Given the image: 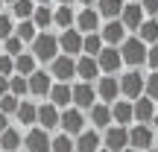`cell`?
Listing matches in <instances>:
<instances>
[{
  "label": "cell",
  "mask_w": 158,
  "mask_h": 152,
  "mask_svg": "<svg viewBox=\"0 0 158 152\" xmlns=\"http://www.w3.org/2000/svg\"><path fill=\"white\" fill-rule=\"evenodd\" d=\"M56 50H59V38L50 32H41L38 38L32 41V56L35 59H44V62H56Z\"/></svg>",
  "instance_id": "6da1fadb"
},
{
  "label": "cell",
  "mask_w": 158,
  "mask_h": 152,
  "mask_svg": "<svg viewBox=\"0 0 158 152\" xmlns=\"http://www.w3.org/2000/svg\"><path fill=\"white\" fill-rule=\"evenodd\" d=\"M120 56H123L126 64H143L147 56H149V50H147V44H143L141 38H126L123 47H120Z\"/></svg>",
  "instance_id": "7a4b0ae2"
},
{
  "label": "cell",
  "mask_w": 158,
  "mask_h": 152,
  "mask_svg": "<svg viewBox=\"0 0 158 152\" xmlns=\"http://www.w3.org/2000/svg\"><path fill=\"white\" fill-rule=\"evenodd\" d=\"M143 91H147V79L138 73V70H129V73L120 79V94L126 100H141Z\"/></svg>",
  "instance_id": "3957f363"
},
{
  "label": "cell",
  "mask_w": 158,
  "mask_h": 152,
  "mask_svg": "<svg viewBox=\"0 0 158 152\" xmlns=\"http://www.w3.org/2000/svg\"><path fill=\"white\" fill-rule=\"evenodd\" d=\"M23 146H27V152H50L53 141L47 138L44 129H29L27 138H23Z\"/></svg>",
  "instance_id": "277c9868"
},
{
  "label": "cell",
  "mask_w": 158,
  "mask_h": 152,
  "mask_svg": "<svg viewBox=\"0 0 158 152\" xmlns=\"http://www.w3.org/2000/svg\"><path fill=\"white\" fill-rule=\"evenodd\" d=\"M59 47L64 50V56H79L82 53V47H85V38L79 35V29H64L62 32V38H59Z\"/></svg>",
  "instance_id": "5b68a950"
},
{
  "label": "cell",
  "mask_w": 158,
  "mask_h": 152,
  "mask_svg": "<svg viewBox=\"0 0 158 152\" xmlns=\"http://www.w3.org/2000/svg\"><path fill=\"white\" fill-rule=\"evenodd\" d=\"M97 64H100L102 73L111 76L114 70H120V64H123V56H120V50H114V47H102V53L97 56Z\"/></svg>",
  "instance_id": "8992f818"
},
{
  "label": "cell",
  "mask_w": 158,
  "mask_h": 152,
  "mask_svg": "<svg viewBox=\"0 0 158 152\" xmlns=\"http://www.w3.org/2000/svg\"><path fill=\"white\" fill-rule=\"evenodd\" d=\"M50 91H53V76L47 70H35L29 76V94L32 97H50Z\"/></svg>",
  "instance_id": "52a82bcc"
},
{
  "label": "cell",
  "mask_w": 158,
  "mask_h": 152,
  "mask_svg": "<svg viewBox=\"0 0 158 152\" xmlns=\"http://www.w3.org/2000/svg\"><path fill=\"white\" fill-rule=\"evenodd\" d=\"M50 76H56L59 82L68 85V79L76 76V62H73L70 56H59L56 62H53V68H50Z\"/></svg>",
  "instance_id": "ba28073f"
},
{
  "label": "cell",
  "mask_w": 158,
  "mask_h": 152,
  "mask_svg": "<svg viewBox=\"0 0 158 152\" xmlns=\"http://www.w3.org/2000/svg\"><path fill=\"white\" fill-rule=\"evenodd\" d=\"M73 102H76L79 111L82 108H94L97 105V88H91V82H79L73 88Z\"/></svg>",
  "instance_id": "9c48e42d"
},
{
  "label": "cell",
  "mask_w": 158,
  "mask_h": 152,
  "mask_svg": "<svg viewBox=\"0 0 158 152\" xmlns=\"http://www.w3.org/2000/svg\"><path fill=\"white\" fill-rule=\"evenodd\" d=\"M102 41H106L108 47L123 44V41H126V27H123V21H108V23H102Z\"/></svg>",
  "instance_id": "30bf717a"
},
{
  "label": "cell",
  "mask_w": 158,
  "mask_h": 152,
  "mask_svg": "<svg viewBox=\"0 0 158 152\" xmlns=\"http://www.w3.org/2000/svg\"><path fill=\"white\" fill-rule=\"evenodd\" d=\"M126 143H129V132L123 126H114V129L106 132V149L108 152H126Z\"/></svg>",
  "instance_id": "8fae6325"
},
{
  "label": "cell",
  "mask_w": 158,
  "mask_h": 152,
  "mask_svg": "<svg viewBox=\"0 0 158 152\" xmlns=\"http://www.w3.org/2000/svg\"><path fill=\"white\" fill-rule=\"evenodd\" d=\"M120 21H123L126 29H141V27H143V6H141V3H126Z\"/></svg>",
  "instance_id": "7c38bea8"
},
{
  "label": "cell",
  "mask_w": 158,
  "mask_h": 152,
  "mask_svg": "<svg viewBox=\"0 0 158 152\" xmlns=\"http://www.w3.org/2000/svg\"><path fill=\"white\" fill-rule=\"evenodd\" d=\"M82 126H85V117L79 108H68V111L62 114V129L64 135H82Z\"/></svg>",
  "instance_id": "4fadbf2b"
},
{
  "label": "cell",
  "mask_w": 158,
  "mask_h": 152,
  "mask_svg": "<svg viewBox=\"0 0 158 152\" xmlns=\"http://www.w3.org/2000/svg\"><path fill=\"white\" fill-rule=\"evenodd\" d=\"M97 27H100V12H97V9H82L76 15V29H79V32L94 35Z\"/></svg>",
  "instance_id": "5bb4252c"
},
{
  "label": "cell",
  "mask_w": 158,
  "mask_h": 152,
  "mask_svg": "<svg viewBox=\"0 0 158 152\" xmlns=\"http://www.w3.org/2000/svg\"><path fill=\"white\" fill-rule=\"evenodd\" d=\"M129 143L135 149H147L149 152V143H152V129H149V126H135V129L129 132Z\"/></svg>",
  "instance_id": "9a60e30c"
},
{
  "label": "cell",
  "mask_w": 158,
  "mask_h": 152,
  "mask_svg": "<svg viewBox=\"0 0 158 152\" xmlns=\"http://www.w3.org/2000/svg\"><path fill=\"white\" fill-rule=\"evenodd\" d=\"M117 94H120V82L114 76H102L100 85H97V97H102V102H111L117 100Z\"/></svg>",
  "instance_id": "2e32d148"
},
{
  "label": "cell",
  "mask_w": 158,
  "mask_h": 152,
  "mask_svg": "<svg viewBox=\"0 0 158 152\" xmlns=\"http://www.w3.org/2000/svg\"><path fill=\"white\" fill-rule=\"evenodd\" d=\"M97 73H100V64H97V59L82 56V59L76 62V76L82 79V82H91V79H97Z\"/></svg>",
  "instance_id": "e0dca14e"
},
{
  "label": "cell",
  "mask_w": 158,
  "mask_h": 152,
  "mask_svg": "<svg viewBox=\"0 0 158 152\" xmlns=\"http://www.w3.org/2000/svg\"><path fill=\"white\" fill-rule=\"evenodd\" d=\"M38 123L44 126V129H56V126L62 123V114H59V108L53 105V102H47V105L38 108Z\"/></svg>",
  "instance_id": "ac0fdd59"
},
{
  "label": "cell",
  "mask_w": 158,
  "mask_h": 152,
  "mask_svg": "<svg viewBox=\"0 0 158 152\" xmlns=\"http://www.w3.org/2000/svg\"><path fill=\"white\" fill-rule=\"evenodd\" d=\"M111 114H114V123L117 126H123L126 129V123H129V120H135V105H132V102H114L111 105Z\"/></svg>",
  "instance_id": "d6986e66"
},
{
  "label": "cell",
  "mask_w": 158,
  "mask_h": 152,
  "mask_svg": "<svg viewBox=\"0 0 158 152\" xmlns=\"http://www.w3.org/2000/svg\"><path fill=\"white\" fill-rule=\"evenodd\" d=\"M135 120H141L143 126H147L149 120H155V102L149 100V97H141V100L135 102Z\"/></svg>",
  "instance_id": "ffe728a7"
},
{
  "label": "cell",
  "mask_w": 158,
  "mask_h": 152,
  "mask_svg": "<svg viewBox=\"0 0 158 152\" xmlns=\"http://www.w3.org/2000/svg\"><path fill=\"white\" fill-rule=\"evenodd\" d=\"M50 102L53 105H70L73 102V88H68L64 82H59V85H53V91H50Z\"/></svg>",
  "instance_id": "44dd1931"
},
{
  "label": "cell",
  "mask_w": 158,
  "mask_h": 152,
  "mask_svg": "<svg viewBox=\"0 0 158 152\" xmlns=\"http://www.w3.org/2000/svg\"><path fill=\"white\" fill-rule=\"evenodd\" d=\"M76 149L79 152H100V135L97 132H82L76 138Z\"/></svg>",
  "instance_id": "7402d4cb"
},
{
  "label": "cell",
  "mask_w": 158,
  "mask_h": 152,
  "mask_svg": "<svg viewBox=\"0 0 158 152\" xmlns=\"http://www.w3.org/2000/svg\"><path fill=\"white\" fill-rule=\"evenodd\" d=\"M123 0H100V3H97V12H100L102 18H117V15H123Z\"/></svg>",
  "instance_id": "603a6c76"
},
{
  "label": "cell",
  "mask_w": 158,
  "mask_h": 152,
  "mask_svg": "<svg viewBox=\"0 0 158 152\" xmlns=\"http://www.w3.org/2000/svg\"><path fill=\"white\" fill-rule=\"evenodd\" d=\"M91 120H94L97 129H106V126L114 120V114H111V108L102 102V105H94V108H91Z\"/></svg>",
  "instance_id": "cb8c5ba5"
},
{
  "label": "cell",
  "mask_w": 158,
  "mask_h": 152,
  "mask_svg": "<svg viewBox=\"0 0 158 152\" xmlns=\"http://www.w3.org/2000/svg\"><path fill=\"white\" fill-rule=\"evenodd\" d=\"M21 143H23V138L18 135L15 129H6L3 135H0V149H3V152H18Z\"/></svg>",
  "instance_id": "d4e9b609"
},
{
  "label": "cell",
  "mask_w": 158,
  "mask_h": 152,
  "mask_svg": "<svg viewBox=\"0 0 158 152\" xmlns=\"http://www.w3.org/2000/svg\"><path fill=\"white\" fill-rule=\"evenodd\" d=\"M53 23H56V27H62V29H70V23H76L73 9H70V6H59V9L53 12Z\"/></svg>",
  "instance_id": "484cf974"
},
{
  "label": "cell",
  "mask_w": 158,
  "mask_h": 152,
  "mask_svg": "<svg viewBox=\"0 0 158 152\" xmlns=\"http://www.w3.org/2000/svg\"><path fill=\"white\" fill-rule=\"evenodd\" d=\"M15 117L21 120L23 126H29V129H32V123L38 120V108H35L32 102H21V108H18V114H15Z\"/></svg>",
  "instance_id": "4316f807"
},
{
  "label": "cell",
  "mask_w": 158,
  "mask_h": 152,
  "mask_svg": "<svg viewBox=\"0 0 158 152\" xmlns=\"http://www.w3.org/2000/svg\"><path fill=\"white\" fill-rule=\"evenodd\" d=\"M15 70H18V76H32L35 73V59L29 56V53H23V56H18L15 59Z\"/></svg>",
  "instance_id": "83f0119b"
},
{
  "label": "cell",
  "mask_w": 158,
  "mask_h": 152,
  "mask_svg": "<svg viewBox=\"0 0 158 152\" xmlns=\"http://www.w3.org/2000/svg\"><path fill=\"white\" fill-rule=\"evenodd\" d=\"M138 32H141V41L143 44H158V21H143V27L138 29Z\"/></svg>",
  "instance_id": "f1b7e54d"
},
{
  "label": "cell",
  "mask_w": 158,
  "mask_h": 152,
  "mask_svg": "<svg viewBox=\"0 0 158 152\" xmlns=\"http://www.w3.org/2000/svg\"><path fill=\"white\" fill-rule=\"evenodd\" d=\"M82 53L85 56H91V59H97L102 53V35H85V47H82Z\"/></svg>",
  "instance_id": "f546056e"
},
{
  "label": "cell",
  "mask_w": 158,
  "mask_h": 152,
  "mask_svg": "<svg viewBox=\"0 0 158 152\" xmlns=\"http://www.w3.org/2000/svg\"><path fill=\"white\" fill-rule=\"evenodd\" d=\"M12 12H15V18H21V21H32L35 6H32V0H18V3L12 6Z\"/></svg>",
  "instance_id": "4dcf8cb0"
},
{
  "label": "cell",
  "mask_w": 158,
  "mask_h": 152,
  "mask_svg": "<svg viewBox=\"0 0 158 152\" xmlns=\"http://www.w3.org/2000/svg\"><path fill=\"white\" fill-rule=\"evenodd\" d=\"M76 149V141L70 135H56L53 138V149L50 152H73Z\"/></svg>",
  "instance_id": "1f68e13d"
},
{
  "label": "cell",
  "mask_w": 158,
  "mask_h": 152,
  "mask_svg": "<svg viewBox=\"0 0 158 152\" xmlns=\"http://www.w3.org/2000/svg\"><path fill=\"white\" fill-rule=\"evenodd\" d=\"M18 38L21 41H35L38 38V27H35L32 21H21L18 23Z\"/></svg>",
  "instance_id": "d6a6232c"
},
{
  "label": "cell",
  "mask_w": 158,
  "mask_h": 152,
  "mask_svg": "<svg viewBox=\"0 0 158 152\" xmlns=\"http://www.w3.org/2000/svg\"><path fill=\"white\" fill-rule=\"evenodd\" d=\"M18 108H21V102H18V97L15 94H6V97H0V114H18Z\"/></svg>",
  "instance_id": "836d02e7"
},
{
  "label": "cell",
  "mask_w": 158,
  "mask_h": 152,
  "mask_svg": "<svg viewBox=\"0 0 158 152\" xmlns=\"http://www.w3.org/2000/svg\"><path fill=\"white\" fill-rule=\"evenodd\" d=\"M3 47H6V56H12V59L23 56V41L18 38V35H12V38H6V41H3Z\"/></svg>",
  "instance_id": "e575fe53"
},
{
  "label": "cell",
  "mask_w": 158,
  "mask_h": 152,
  "mask_svg": "<svg viewBox=\"0 0 158 152\" xmlns=\"http://www.w3.org/2000/svg\"><path fill=\"white\" fill-rule=\"evenodd\" d=\"M32 23H35V27H50V23H53V12L47 9V6H38L35 15H32Z\"/></svg>",
  "instance_id": "d590c367"
},
{
  "label": "cell",
  "mask_w": 158,
  "mask_h": 152,
  "mask_svg": "<svg viewBox=\"0 0 158 152\" xmlns=\"http://www.w3.org/2000/svg\"><path fill=\"white\" fill-rule=\"evenodd\" d=\"M12 94H15V97L29 94V79L27 76H12Z\"/></svg>",
  "instance_id": "8d00e7d4"
},
{
  "label": "cell",
  "mask_w": 158,
  "mask_h": 152,
  "mask_svg": "<svg viewBox=\"0 0 158 152\" xmlns=\"http://www.w3.org/2000/svg\"><path fill=\"white\" fill-rule=\"evenodd\" d=\"M147 97H149V100H158V70H155V73H149V79H147Z\"/></svg>",
  "instance_id": "74e56055"
},
{
  "label": "cell",
  "mask_w": 158,
  "mask_h": 152,
  "mask_svg": "<svg viewBox=\"0 0 158 152\" xmlns=\"http://www.w3.org/2000/svg\"><path fill=\"white\" fill-rule=\"evenodd\" d=\"M12 70H15V59L12 56H0V76L12 79Z\"/></svg>",
  "instance_id": "f35d334b"
},
{
  "label": "cell",
  "mask_w": 158,
  "mask_h": 152,
  "mask_svg": "<svg viewBox=\"0 0 158 152\" xmlns=\"http://www.w3.org/2000/svg\"><path fill=\"white\" fill-rule=\"evenodd\" d=\"M12 27H15V23H12L6 15H0V38H3V41L12 38Z\"/></svg>",
  "instance_id": "ab89813d"
},
{
  "label": "cell",
  "mask_w": 158,
  "mask_h": 152,
  "mask_svg": "<svg viewBox=\"0 0 158 152\" xmlns=\"http://www.w3.org/2000/svg\"><path fill=\"white\" fill-rule=\"evenodd\" d=\"M147 62H149V68H152V70H158V44H155V47H149Z\"/></svg>",
  "instance_id": "60d3db41"
},
{
  "label": "cell",
  "mask_w": 158,
  "mask_h": 152,
  "mask_svg": "<svg viewBox=\"0 0 158 152\" xmlns=\"http://www.w3.org/2000/svg\"><path fill=\"white\" fill-rule=\"evenodd\" d=\"M143 12H149V15L158 18V0H143Z\"/></svg>",
  "instance_id": "b9f144b4"
},
{
  "label": "cell",
  "mask_w": 158,
  "mask_h": 152,
  "mask_svg": "<svg viewBox=\"0 0 158 152\" xmlns=\"http://www.w3.org/2000/svg\"><path fill=\"white\" fill-rule=\"evenodd\" d=\"M6 129H12V126H9V117H6V114H0V135H3Z\"/></svg>",
  "instance_id": "7bdbcfd3"
},
{
  "label": "cell",
  "mask_w": 158,
  "mask_h": 152,
  "mask_svg": "<svg viewBox=\"0 0 158 152\" xmlns=\"http://www.w3.org/2000/svg\"><path fill=\"white\" fill-rule=\"evenodd\" d=\"M82 6H91V3H100V0H79Z\"/></svg>",
  "instance_id": "ee69618b"
},
{
  "label": "cell",
  "mask_w": 158,
  "mask_h": 152,
  "mask_svg": "<svg viewBox=\"0 0 158 152\" xmlns=\"http://www.w3.org/2000/svg\"><path fill=\"white\" fill-rule=\"evenodd\" d=\"M59 3H62V6H70V3H73V0H59Z\"/></svg>",
  "instance_id": "f6af8a7d"
},
{
  "label": "cell",
  "mask_w": 158,
  "mask_h": 152,
  "mask_svg": "<svg viewBox=\"0 0 158 152\" xmlns=\"http://www.w3.org/2000/svg\"><path fill=\"white\" fill-rule=\"evenodd\" d=\"M3 3H12V6H15V3H18V0H3Z\"/></svg>",
  "instance_id": "bcb514c9"
},
{
  "label": "cell",
  "mask_w": 158,
  "mask_h": 152,
  "mask_svg": "<svg viewBox=\"0 0 158 152\" xmlns=\"http://www.w3.org/2000/svg\"><path fill=\"white\" fill-rule=\"evenodd\" d=\"M35 3H41V6H44V3H47V0H35Z\"/></svg>",
  "instance_id": "7dc6e473"
},
{
  "label": "cell",
  "mask_w": 158,
  "mask_h": 152,
  "mask_svg": "<svg viewBox=\"0 0 158 152\" xmlns=\"http://www.w3.org/2000/svg\"><path fill=\"white\" fill-rule=\"evenodd\" d=\"M155 129H158V114H155Z\"/></svg>",
  "instance_id": "c3c4849f"
},
{
  "label": "cell",
  "mask_w": 158,
  "mask_h": 152,
  "mask_svg": "<svg viewBox=\"0 0 158 152\" xmlns=\"http://www.w3.org/2000/svg\"><path fill=\"white\" fill-rule=\"evenodd\" d=\"M126 152H135V149H126Z\"/></svg>",
  "instance_id": "681fc988"
},
{
  "label": "cell",
  "mask_w": 158,
  "mask_h": 152,
  "mask_svg": "<svg viewBox=\"0 0 158 152\" xmlns=\"http://www.w3.org/2000/svg\"><path fill=\"white\" fill-rule=\"evenodd\" d=\"M100 152H108V149H100Z\"/></svg>",
  "instance_id": "f907efd6"
},
{
  "label": "cell",
  "mask_w": 158,
  "mask_h": 152,
  "mask_svg": "<svg viewBox=\"0 0 158 152\" xmlns=\"http://www.w3.org/2000/svg\"><path fill=\"white\" fill-rule=\"evenodd\" d=\"M0 6H3V0H0Z\"/></svg>",
  "instance_id": "816d5d0a"
},
{
  "label": "cell",
  "mask_w": 158,
  "mask_h": 152,
  "mask_svg": "<svg viewBox=\"0 0 158 152\" xmlns=\"http://www.w3.org/2000/svg\"><path fill=\"white\" fill-rule=\"evenodd\" d=\"M149 152H155V149H149Z\"/></svg>",
  "instance_id": "f5cc1de1"
},
{
  "label": "cell",
  "mask_w": 158,
  "mask_h": 152,
  "mask_svg": "<svg viewBox=\"0 0 158 152\" xmlns=\"http://www.w3.org/2000/svg\"><path fill=\"white\" fill-rule=\"evenodd\" d=\"M155 21H158V18H155Z\"/></svg>",
  "instance_id": "db71d44e"
},
{
  "label": "cell",
  "mask_w": 158,
  "mask_h": 152,
  "mask_svg": "<svg viewBox=\"0 0 158 152\" xmlns=\"http://www.w3.org/2000/svg\"><path fill=\"white\" fill-rule=\"evenodd\" d=\"M0 152H3V149H0Z\"/></svg>",
  "instance_id": "11a10c76"
}]
</instances>
